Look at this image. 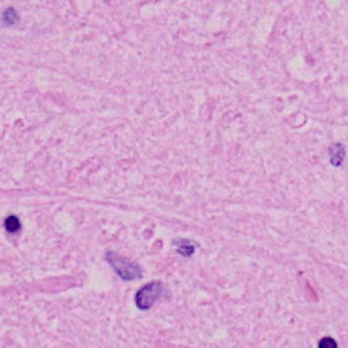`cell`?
Returning <instances> with one entry per match:
<instances>
[{"label":"cell","instance_id":"1","mask_svg":"<svg viewBox=\"0 0 348 348\" xmlns=\"http://www.w3.org/2000/svg\"><path fill=\"white\" fill-rule=\"evenodd\" d=\"M108 260H109V263L113 265V268L116 269L117 274L120 275L122 279L132 280L140 276L139 268L135 267L132 263H129V261H127V260L121 259L120 256H117L115 253H109L108 254Z\"/></svg>","mask_w":348,"mask_h":348},{"label":"cell","instance_id":"2","mask_svg":"<svg viewBox=\"0 0 348 348\" xmlns=\"http://www.w3.org/2000/svg\"><path fill=\"white\" fill-rule=\"evenodd\" d=\"M161 289H162V286H161L159 282H153L146 287H143L142 290L137 292L136 298H135L137 307L143 309V310L148 309L154 302L158 299L159 294H161Z\"/></svg>","mask_w":348,"mask_h":348},{"label":"cell","instance_id":"3","mask_svg":"<svg viewBox=\"0 0 348 348\" xmlns=\"http://www.w3.org/2000/svg\"><path fill=\"white\" fill-rule=\"evenodd\" d=\"M329 155H331L332 165H335V166L342 165L344 157H346V150H344L343 144H333L329 150Z\"/></svg>","mask_w":348,"mask_h":348},{"label":"cell","instance_id":"4","mask_svg":"<svg viewBox=\"0 0 348 348\" xmlns=\"http://www.w3.org/2000/svg\"><path fill=\"white\" fill-rule=\"evenodd\" d=\"M16 22H18V14H16V11L14 10L12 7L7 8V10L3 12V23H4L5 26H12V25H15Z\"/></svg>","mask_w":348,"mask_h":348},{"label":"cell","instance_id":"5","mask_svg":"<svg viewBox=\"0 0 348 348\" xmlns=\"http://www.w3.org/2000/svg\"><path fill=\"white\" fill-rule=\"evenodd\" d=\"M4 226L5 229L8 230L10 232H15L19 230V227H21V223H19V221L16 219V217H8L7 219H5L4 222Z\"/></svg>","mask_w":348,"mask_h":348},{"label":"cell","instance_id":"6","mask_svg":"<svg viewBox=\"0 0 348 348\" xmlns=\"http://www.w3.org/2000/svg\"><path fill=\"white\" fill-rule=\"evenodd\" d=\"M193 245H190L188 241H181L178 245V252L184 256H189V254L193 253Z\"/></svg>","mask_w":348,"mask_h":348},{"label":"cell","instance_id":"7","mask_svg":"<svg viewBox=\"0 0 348 348\" xmlns=\"http://www.w3.org/2000/svg\"><path fill=\"white\" fill-rule=\"evenodd\" d=\"M324 346H331V347H336V343L333 342L332 339L328 338V339H324L321 343H320V347H324Z\"/></svg>","mask_w":348,"mask_h":348}]
</instances>
